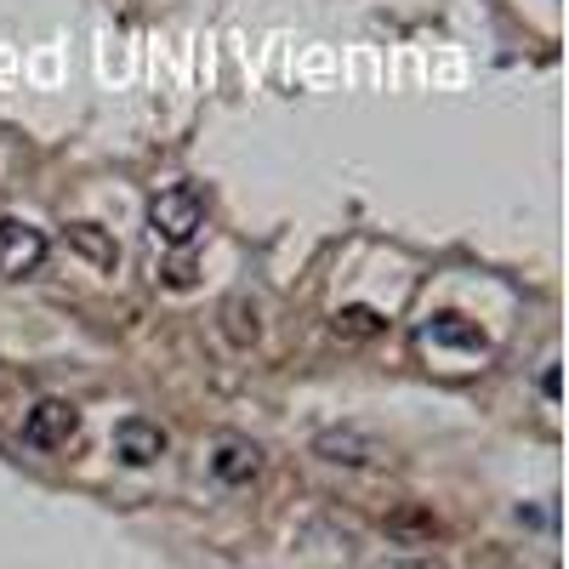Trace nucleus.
Instances as JSON below:
<instances>
[{
  "label": "nucleus",
  "mask_w": 569,
  "mask_h": 569,
  "mask_svg": "<svg viewBox=\"0 0 569 569\" xmlns=\"http://www.w3.org/2000/svg\"><path fill=\"white\" fill-rule=\"evenodd\" d=\"M149 222H154V233L166 246H194V233L206 228V200L188 182H171L149 200Z\"/></svg>",
  "instance_id": "nucleus-1"
},
{
  "label": "nucleus",
  "mask_w": 569,
  "mask_h": 569,
  "mask_svg": "<svg viewBox=\"0 0 569 569\" xmlns=\"http://www.w3.org/2000/svg\"><path fill=\"white\" fill-rule=\"evenodd\" d=\"M114 456L126 467H149L166 456V433H160V421H142V416H126L114 427Z\"/></svg>",
  "instance_id": "nucleus-4"
},
{
  "label": "nucleus",
  "mask_w": 569,
  "mask_h": 569,
  "mask_svg": "<svg viewBox=\"0 0 569 569\" xmlns=\"http://www.w3.org/2000/svg\"><path fill=\"white\" fill-rule=\"evenodd\" d=\"M222 319H228V337H233V342H257V337H262V325H257V308H251L246 297H233V302L222 308Z\"/></svg>",
  "instance_id": "nucleus-9"
},
{
  "label": "nucleus",
  "mask_w": 569,
  "mask_h": 569,
  "mask_svg": "<svg viewBox=\"0 0 569 569\" xmlns=\"http://www.w3.org/2000/svg\"><path fill=\"white\" fill-rule=\"evenodd\" d=\"M69 246H74L80 257H91L103 273H114V262H120V246L109 240V233H103L98 222H69Z\"/></svg>",
  "instance_id": "nucleus-7"
},
{
  "label": "nucleus",
  "mask_w": 569,
  "mask_h": 569,
  "mask_svg": "<svg viewBox=\"0 0 569 569\" xmlns=\"http://www.w3.org/2000/svg\"><path fill=\"white\" fill-rule=\"evenodd\" d=\"M46 262V233L34 222L0 217V273H34Z\"/></svg>",
  "instance_id": "nucleus-3"
},
{
  "label": "nucleus",
  "mask_w": 569,
  "mask_h": 569,
  "mask_svg": "<svg viewBox=\"0 0 569 569\" xmlns=\"http://www.w3.org/2000/svg\"><path fill=\"white\" fill-rule=\"evenodd\" d=\"M74 433H80V410L69 399H40L23 416V445H34V450H63Z\"/></svg>",
  "instance_id": "nucleus-2"
},
{
  "label": "nucleus",
  "mask_w": 569,
  "mask_h": 569,
  "mask_svg": "<svg viewBox=\"0 0 569 569\" xmlns=\"http://www.w3.org/2000/svg\"><path fill=\"white\" fill-rule=\"evenodd\" d=\"M257 445H246V439H222L217 445V456H211V472L222 485H251L257 479Z\"/></svg>",
  "instance_id": "nucleus-6"
},
{
  "label": "nucleus",
  "mask_w": 569,
  "mask_h": 569,
  "mask_svg": "<svg viewBox=\"0 0 569 569\" xmlns=\"http://www.w3.org/2000/svg\"><path fill=\"white\" fill-rule=\"evenodd\" d=\"M382 330H388V319L376 308H342L337 313V337H348V342H370V337H382Z\"/></svg>",
  "instance_id": "nucleus-8"
},
{
  "label": "nucleus",
  "mask_w": 569,
  "mask_h": 569,
  "mask_svg": "<svg viewBox=\"0 0 569 569\" xmlns=\"http://www.w3.org/2000/svg\"><path fill=\"white\" fill-rule=\"evenodd\" d=\"M427 337H445V342H461V348H485L479 330L456 325V313H433V319H427Z\"/></svg>",
  "instance_id": "nucleus-10"
},
{
  "label": "nucleus",
  "mask_w": 569,
  "mask_h": 569,
  "mask_svg": "<svg viewBox=\"0 0 569 569\" xmlns=\"http://www.w3.org/2000/svg\"><path fill=\"white\" fill-rule=\"evenodd\" d=\"M313 450H319L325 461H348V467H365V461L382 456V445H376L370 433H359V427H330V433L313 439Z\"/></svg>",
  "instance_id": "nucleus-5"
}]
</instances>
